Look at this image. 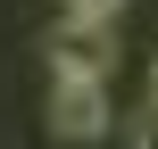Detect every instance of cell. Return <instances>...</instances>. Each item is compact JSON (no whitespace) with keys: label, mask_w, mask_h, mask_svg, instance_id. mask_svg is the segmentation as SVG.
I'll return each mask as SVG.
<instances>
[{"label":"cell","mask_w":158,"mask_h":149,"mask_svg":"<svg viewBox=\"0 0 158 149\" xmlns=\"http://www.w3.org/2000/svg\"><path fill=\"white\" fill-rule=\"evenodd\" d=\"M108 66H117V41H108V25H58L50 33V75L58 83H108Z\"/></svg>","instance_id":"1"},{"label":"cell","mask_w":158,"mask_h":149,"mask_svg":"<svg viewBox=\"0 0 158 149\" xmlns=\"http://www.w3.org/2000/svg\"><path fill=\"white\" fill-rule=\"evenodd\" d=\"M50 124H58V141L92 149L108 133V83H58L50 91Z\"/></svg>","instance_id":"2"},{"label":"cell","mask_w":158,"mask_h":149,"mask_svg":"<svg viewBox=\"0 0 158 149\" xmlns=\"http://www.w3.org/2000/svg\"><path fill=\"white\" fill-rule=\"evenodd\" d=\"M67 17H75V25H117L125 0H67Z\"/></svg>","instance_id":"3"},{"label":"cell","mask_w":158,"mask_h":149,"mask_svg":"<svg viewBox=\"0 0 158 149\" xmlns=\"http://www.w3.org/2000/svg\"><path fill=\"white\" fill-rule=\"evenodd\" d=\"M133 149H158V108H142V124H133Z\"/></svg>","instance_id":"4"}]
</instances>
